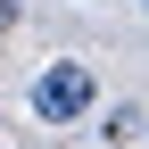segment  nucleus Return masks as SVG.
<instances>
[{
	"label": "nucleus",
	"instance_id": "nucleus-1",
	"mask_svg": "<svg viewBox=\"0 0 149 149\" xmlns=\"http://www.w3.org/2000/svg\"><path fill=\"white\" fill-rule=\"evenodd\" d=\"M91 100H100V74H91L83 58L42 66V83H33V116H42V124H83Z\"/></svg>",
	"mask_w": 149,
	"mask_h": 149
},
{
	"label": "nucleus",
	"instance_id": "nucleus-2",
	"mask_svg": "<svg viewBox=\"0 0 149 149\" xmlns=\"http://www.w3.org/2000/svg\"><path fill=\"white\" fill-rule=\"evenodd\" d=\"M100 133H108V141H133V133H141V108H116V116H108Z\"/></svg>",
	"mask_w": 149,
	"mask_h": 149
},
{
	"label": "nucleus",
	"instance_id": "nucleus-3",
	"mask_svg": "<svg viewBox=\"0 0 149 149\" xmlns=\"http://www.w3.org/2000/svg\"><path fill=\"white\" fill-rule=\"evenodd\" d=\"M17 17H25V0H0V33H8V25H17Z\"/></svg>",
	"mask_w": 149,
	"mask_h": 149
}]
</instances>
